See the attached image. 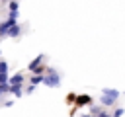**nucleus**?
Instances as JSON below:
<instances>
[{
    "label": "nucleus",
    "instance_id": "1",
    "mask_svg": "<svg viewBox=\"0 0 125 117\" xmlns=\"http://www.w3.org/2000/svg\"><path fill=\"white\" fill-rule=\"evenodd\" d=\"M43 84L49 86V88H57L61 86V74L53 68H49V74H43Z\"/></svg>",
    "mask_w": 125,
    "mask_h": 117
},
{
    "label": "nucleus",
    "instance_id": "2",
    "mask_svg": "<svg viewBox=\"0 0 125 117\" xmlns=\"http://www.w3.org/2000/svg\"><path fill=\"white\" fill-rule=\"evenodd\" d=\"M8 92L12 94V96H16V98H20L23 92H21V84H8Z\"/></svg>",
    "mask_w": 125,
    "mask_h": 117
},
{
    "label": "nucleus",
    "instance_id": "3",
    "mask_svg": "<svg viewBox=\"0 0 125 117\" xmlns=\"http://www.w3.org/2000/svg\"><path fill=\"white\" fill-rule=\"evenodd\" d=\"M20 33H21V29H20V25L14 21V23L10 25V29H8V35H6V37H18Z\"/></svg>",
    "mask_w": 125,
    "mask_h": 117
},
{
    "label": "nucleus",
    "instance_id": "4",
    "mask_svg": "<svg viewBox=\"0 0 125 117\" xmlns=\"http://www.w3.org/2000/svg\"><path fill=\"white\" fill-rule=\"evenodd\" d=\"M14 21L12 20H6V21H2L0 23V37H6L8 35V29H10V25H12Z\"/></svg>",
    "mask_w": 125,
    "mask_h": 117
},
{
    "label": "nucleus",
    "instance_id": "5",
    "mask_svg": "<svg viewBox=\"0 0 125 117\" xmlns=\"http://www.w3.org/2000/svg\"><path fill=\"white\" fill-rule=\"evenodd\" d=\"M74 99H76V105H78V107H82V105H86V103H92L90 96H86V94H84V96H78V98H74Z\"/></svg>",
    "mask_w": 125,
    "mask_h": 117
},
{
    "label": "nucleus",
    "instance_id": "6",
    "mask_svg": "<svg viewBox=\"0 0 125 117\" xmlns=\"http://www.w3.org/2000/svg\"><path fill=\"white\" fill-rule=\"evenodd\" d=\"M43 58H45V57H43V55H39V57H35V58H33V60H31V62H29V70H31V72H33V70H35V68H37V66H39V64H41V62H43Z\"/></svg>",
    "mask_w": 125,
    "mask_h": 117
},
{
    "label": "nucleus",
    "instance_id": "7",
    "mask_svg": "<svg viewBox=\"0 0 125 117\" xmlns=\"http://www.w3.org/2000/svg\"><path fill=\"white\" fill-rule=\"evenodd\" d=\"M102 94H105V96H111V98H115V99L121 96V92H119V90H113V88H104V90H102Z\"/></svg>",
    "mask_w": 125,
    "mask_h": 117
},
{
    "label": "nucleus",
    "instance_id": "8",
    "mask_svg": "<svg viewBox=\"0 0 125 117\" xmlns=\"http://www.w3.org/2000/svg\"><path fill=\"white\" fill-rule=\"evenodd\" d=\"M8 84H23V74H14L8 78Z\"/></svg>",
    "mask_w": 125,
    "mask_h": 117
},
{
    "label": "nucleus",
    "instance_id": "9",
    "mask_svg": "<svg viewBox=\"0 0 125 117\" xmlns=\"http://www.w3.org/2000/svg\"><path fill=\"white\" fill-rule=\"evenodd\" d=\"M100 101H102V105H113V103H115V98H111V96H105V94H102Z\"/></svg>",
    "mask_w": 125,
    "mask_h": 117
},
{
    "label": "nucleus",
    "instance_id": "10",
    "mask_svg": "<svg viewBox=\"0 0 125 117\" xmlns=\"http://www.w3.org/2000/svg\"><path fill=\"white\" fill-rule=\"evenodd\" d=\"M41 82H43V74H33V76H31V82H29V84L37 86V84H41Z\"/></svg>",
    "mask_w": 125,
    "mask_h": 117
},
{
    "label": "nucleus",
    "instance_id": "11",
    "mask_svg": "<svg viewBox=\"0 0 125 117\" xmlns=\"http://www.w3.org/2000/svg\"><path fill=\"white\" fill-rule=\"evenodd\" d=\"M8 8H10V12H18V8H20V4H18V0H10V4H8Z\"/></svg>",
    "mask_w": 125,
    "mask_h": 117
},
{
    "label": "nucleus",
    "instance_id": "12",
    "mask_svg": "<svg viewBox=\"0 0 125 117\" xmlns=\"http://www.w3.org/2000/svg\"><path fill=\"white\" fill-rule=\"evenodd\" d=\"M100 111H102V109H100L98 105H90V115H92V117H96Z\"/></svg>",
    "mask_w": 125,
    "mask_h": 117
},
{
    "label": "nucleus",
    "instance_id": "13",
    "mask_svg": "<svg viewBox=\"0 0 125 117\" xmlns=\"http://www.w3.org/2000/svg\"><path fill=\"white\" fill-rule=\"evenodd\" d=\"M0 72H8V62L6 60H0Z\"/></svg>",
    "mask_w": 125,
    "mask_h": 117
},
{
    "label": "nucleus",
    "instance_id": "14",
    "mask_svg": "<svg viewBox=\"0 0 125 117\" xmlns=\"http://www.w3.org/2000/svg\"><path fill=\"white\" fill-rule=\"evenodd\" d=\"M8 82V72H0V84H6Z\"/></svg>",
    "mask_w": 125,
    "mask_h": 117
},
{
    "label": "nucleus",
    "instance_id": "15",
    "mask_svg": "<svg viewBox=\"0 0 125 117\" xmlns=\"http://www.w3.org/2000/svg\"><path fill=\"white\" fill-rule=\"evenodd\" d=\"M4 94H8V82L6 84H0V96H4Z\"/></svg>",
    "mask_w": 125,
    "mask_h": 117
},
{
    "label": "nucleus",
    "instance_id": "16",
    "mask_svg": "<svg viewBox=\"0 0 125 117\" xmlns=\"http://www.w3.org/2000/svg\"><path fill=\"white\" fill-rule=\"evenodd\" d=\"M121 115H123V107H117V109L113 111V115H111V117H121Z\"/></svg>",
    "mask_w": 125,
    "mask_h": 117
},
{
    "label": "nucleus",
    "instance_id": "17",
    "mask_svg": "<svg viewBox=\"0 0 125 117\" xmlns=\"http://www.w3.org/2000/svg\"><path fill=\"white\" fill-rule=\"evenodd\" d=\"M8 20H12V21H16L18 20V12L14 10V12H10V16H8Z\"/></svg>",
    "mask_w": 125,
    "mask_h": 117
},
{
    "label": "nucleus",
    "instance_id": "18",
    "mask_svg": "<svg viewBox=\"0 0 125 117\" xmlns=\"http://www.w3.org/2000/svg\"><path fill=\"white\" fill-rule=\"evenodd\" d=\"M33 90H35V86H33V84H29V86H27V90H25V92H27V94H33Z\"/></svg>",
    "mask_w": 125,
    "mask_h": 117
},
{
    "label": "nucleus",
    "instance_id": "19",
    "mask_svg": "<svg viewBox=\"0 0 125 117\" xmlns=\"http://www.w3.org/2000/svg\"><path fill=\"white\" fill-rule=\"evenodd\" d=\"M96 117H109V113H105V111H100Z\"/></svg>",
    "mask_w": 125,
    "mask_h": 117
},
{
    "label": "nucleus",
    "instance_id": "20",
    "mask_svg": "<svg viewBox=\"0 0 125 117\" xmlns=\"http://www.w3.org/2000/svg\"><path fill=\"white\" fill-rule=\"evenodd\" d=\"M82 117H92V115H82Z\"/></svg>",
    "mask_w": 125,
    "mask_h": 117
},
{
    "label": "nucleus",
    "instance_id": "21",
    "mask_svg": "<svg viewBox=\"0 0 125 117\" xmlns=\"http://www.w3.org/2000/svg\"><path fill=\"white\" fill-rule=\"evenodd\" d=\"M0 103H2V96H0Z\"/></svg>",
    "mask_w": 125,
    "mask_h": 117
},
{
    "label": "nucleus",
    "instance_id": "22",
    "mask_svg": "<svg viewBox=\"0 0 125 117\" xmlns=\"http://www.w3.org/2000/svg\"><path fill=\"white\" fill-rule=\"evenodd\" d=\"M2 2H8V0H2Z\"/></svg>",
    "mask_w": 125,
    "mask_h": 117
}]
</instances>
